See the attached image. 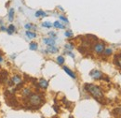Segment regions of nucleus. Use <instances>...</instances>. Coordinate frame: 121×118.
<instances>
[{"mask_svg":"<svg viewBox=\"0 0 121 118\" xmlns=\"http://www.w3.org/2000/svg\"><path fill=\"white\" fill-rule=\"evenodd\" d=\"M85 90L87 92H89L95 99H97L99 101H101L102 99H104L103 90L100 88L99 86H97L95 84H87L85 85Z\"/></svg>","mask_w":121,"mask_h":118,"instance_id":"obj_1","label":"nucleus"},{"mask_svg":"<svg viewBox=\"0 0 121 118\" xmlns=\"http://www.w3.org/2000/svg\"><path fill=\"white\" fill-rule=\"evenodd\" d=\"M28 100L31 105L33 106H38L42 103V97L39 94H31L28 97Z\"/></svg>","mask_w":121,"mask_h":118,"instance_id":"obj_2","label":"nucleus"},{"mask_svg":"<svg viewBox=\"0 0 121 118\" xmlns=\"http://www.w3.org/2000/svg\"><path fill=\"white\" fill-rule=\"evenodd\" d=\"M104 49H105V46H104V43H102V42H98V43H95V44L93 45V51L96 54H103L104 51Z\"/></svg>","mask_w":121,"mask_h":118,"instance_id":"obj_3","label":"nucleus"},{"mask_svg":"<svg viewBox=\"0 0 121 118\" xmlns=\"http://www.w3.org/2000/svg\"><path fill=\"white\" fill-rule=\"evenodd\" d=\"M90 76L94 80H100V79H102L104 77L103 73L98 69H92L90 72Z\"/></svg>","mask_w":121,"mask_h":118,"instance_id":"obj_4","label":"nucleus"},{"mask_svg":"<svg viewBox=\"0 0 121 118\" xmlns=\"http://www.w3.org/2000/svg\"><path fill=\"white\" fill-rule=\"evenodd\" d=\"M11 82L13 84L15 85H19L22 84V78L19 76V75H14L12 78H11Z\"/></svg>","mask_w":121,"mask_h":118,"instance_id":"obj_5","label":"nucleus"},{"mask_svg":"<svg viewBox=\"0 0 121 118\" xmlns=\"http://www.w3.org/2000/svg\"><path fill=\"white\" fill-rule=\"evenodd\" d=\"M43 41L48 46H54L55 45V39L53 38H45L43 39Z\"/></svg>","mask_w":121,"mask_h":118,"instance_id":"obj_6","label":"nucleus"},{"mask_svg":"<svg viewBox=\"0 0 121 118\" xmlns=\"http://www.w3.org/2000/svg\"><path fill=\"white\" fill-rule=\"evenodd\" d=\"M58 51H59V49L55 46H48V49H47V52L49 54H56Z\"/></svg>","mask_w":121,"mask_h":118,"instance_id":"obj_7","label":"nucleus"},{"mask_svg":"<svg viewBox=\"0 0 121 118\" xmlns=\"http://www.w3.org/2000/svg\"><path fill=\"white\" fill-rule=\"evenodd\" d=\"M63 70H64V71H65L66 73L68 74V75H69V76H70L71 78H73V79H76V74L74 73V72H73V71H72L71 69H68L67 67H63Z\"/></svg>","mask_w":121,"mask_h":118,"instance_id":"obj_8","label":"nucleus"},{"mask_svg":"<svg viewBox=\"0 0 121 118\" xmlns=\"http://www.w3.org/2000/svg\"><path fill=\"white\" fill-rule=\"evenodd\" d=\"M38 85H39L41 88L46 89L48 87V81H46L44 79H41V80L39 81V83H38Z\"/></svg>","mask_w":121,"mask_h":118,"instance_id":"obj_9","label":"nucleus"},{"mask_svg":"<svg viewBox=\"0 0 121 118\" xmlns=\"http://www.w3.org/2000/svg\"><path fill=\"white\" fill-rule=\"evenodd\" d=\"M14 20V9H10L9 11V22H12Z\"/></svg>","mask_w":121,"mask_h":118,"instance_id":"obj_10","label":"nucleus"},{"mask_svg":"<svg viewBox=\"0 0 121 118\" xmlns=\"http://www.w3.org/2000/svg\"><path fill=\"white\" fill-rule=\"evenodd\" d=\"M22 96H24V97H29L32 93H31V90L29 88H24L22 91Z\"/></svg>","mask_w":121,"mask_h":118,"instance_id":"obj_11","label":"nucleus"},{"mask_svg":"<svg viewBox=\"0 0 121 118\" xmlns=\"http://www.w3.org/2000/svg\"><path fill=\"white\" fill-rule=\"evenodd\" d=\"M53 26H54V27H56V28H60V29H63V28H65V26H64L63 25H61L59 21H56V22L53 24Z\"/></svg>","mask_w":121,"mask_h":118,"instance_id":"obj_12","label":"nucleus"},{"mask_svg":"<svg viewBox=\"0 0 121 118\" xmlns=\"http://www.w3.org/2000/svg\"><path fill=\"white\" fill-rule=\"evenodd\" d=\"M47 16V13L44 12L43 10H37L36 12H35V17H37V18H39V17H46Z\"/></svg>","mask_w":121,"mask_h":118,"instance_id":"obj_13","label":"nucleus"},{"mask_svg":"<svg viewBox=\"0 0 121 118\" xmlns=\"http://www.w3.org/2000/svg\"><path fill=\"white\" fill-rule=\"evenodd\" d=\"M37 48H38V45H37L36 42H31L30 43L29 49H30L31 51H36V50H37Z\"/></svg>","mask_w":121,"mask_h":118,"instance_id":"obj_14","label":"nucleus"},{"mask_svg":"<svg viewBox=\"0 0 121 118\" xmlns=\"http://www.w3.org/2000/svg\"><path fill=\"white\" fill-rule=\"evenodd\" d=\"M25 35L29 38V39H35L36 37V34L34 33V32H31V31H26L25 32Z\"/></svg>","mask_w":121,"mask_h":118,"instance_id":"obj_15","label":"nucleus"},{"mask_svg":"<svg viewBox=\"0 0 121 118\" xmlns=\"http://www.w3.org/2000/svg\"><path fill=\"white\" fill-rule=\"evenodd\" d=\"M6 31H8V33L10 35V34H13L14 32H15V26L13 25H10L8 28H7V30Z\"/></svg>","mask_w":121,"mask_h":118,"instance_id":"obj_16","label":"nucleus"},{"mask_svg":"<svg viewBox=\"0 0 121 118\" xmlns=\"http://www.w3.org/2000/svg\"><path fill=\"white\" fill-rule=\"evenodd\" d=\"M115 61H116L117 65V66L121 69V54L120 55H117V56H116V58H115Z\"/></svg>","mask_w":121,"mask_h":118,"instance_id":"obj_17","label":"nucleus"},{"mask_svg":"<svg viewBox=\"0 0 121 118\" xmlns=\"http://www.w3.org/2000/svg\"><path fill=\"white\" fill-rule=\"evenodd\" d=\"M57 62H58V64L62 65V64L64 63V57H63V56H61V55L58 56V57H57Z\"/></svg>","mask_w":121,"mask_h":118,"instance_id":"obj_18","label":"nucleus"},{"mask_svg":"<svg viewBox=\"0 0 121 118\" xmlns=\"http://www.w3.org/2000/svg\"><path fill=\"white\" fill-rule=\"evenodd\" d=\"M42 26L47 27V28H50V27L52 26V25H51V23H49V22H44V23L42 24Z\"/></svg>","mask_w":121,"mask_h":118,"instance_id":"obj_19","label":"nucleus"},{"mask_svg":"<svg viewBox=\"0 0 121 118\" xmlns=\"http://www.w3.org/2000/svg\"><path fill=\"white\" fill-rule=\"evenodd\" d=\"M64 35H65V37H67V38H71V37L73 36V32L70 31V30H68V31H66V32L64 33Z\"/></svg>","mask_w":121,"mask_h":118,"instance_id":"obj_20","label":"nucleus"},{"mask_svg":"<svg viewBox=\"0 0 121 118\" xmlns=\"http://www.w3.org/2000/svg\"><path fill=\"white\" fill-rule=\"evenodd\" d=\"M104 54L105 55H110V54H112V50H111V49H104Z\"/></svg>","mask_w":121,"mask_h":118,"instance_id":"obj_21","label":"nucleus"},{"mask_svg":"<svg viewBox=\"0 0 121 118\" xmlns=\"http://www.w3.org/2000/svg\"><path fill=\"white\" fill-rule=\"evenodd\" d=\"M60 20H61V21H63V22H64V23H66V24H68V23H69L68 19H67L66 17L62 16V15H60Z\"/></svg>","mask_w":121,"mask_h":118,"instance_id":"obj_22","label":"nucleus"},{"mask_svg":"<svg viewBox=\"0 0 121 118\" xmlns=\"http://www.w3.org/2000/svg\"><path fill=\"white\" fill-rule=\"evenodd\" d=\"M24 27H25V29H31V28H35V26H33L31 24H26L25 25H24Z\"/></svg>","mask_w":121,"mask_h":118,"instance_id":"obj_23","label":"nucleus"},{"mask_svg":"<svg viewBox=\"0 0 121 118\" xmlns=\"http://www.w3.org/2000/svg\"><path fill=\"white\" fill-rule=\"evenodd\" d=\"M65 49H67V50H69V51H72V50L74 49V46L72 44H66L65 45Z\"/></svg>","mask_w":121,"mask_h":118,"instance_id":"obj_24","label":"nucleus"},{"mask_svg":"<svg viewBox=\"0 0 121 118\" xmlns=\"http://www.w3.org/2000/svg\"><path fill=\"white\" fill-rule=\"evenodd\" d=\"M66 54H67L68 55H70L72 58H75V54H73L71 53V51H69V52H66Z\"/></svg>","mask_w":121,"mask_h":118,"instance_id":"obj_25","label":"nucleus"},{"mask_svg":"<svg viewBox=\"0 0 121 118\" xmlns=\"http://www.w3.org/2000/svg\"><path fill=\"white\" fill-rule=\"evenodd\" d=\"M0 30H1V31H6L7 28H6L5 26H3V25H0Z\"/></svg>","mask_w":121,"mask_h":118,"instance_id":"obj_26","label":"nucleus"},{"mask_svg":"<svg viewBox=\"0 0 121 118\" xmlns=\"http://www.w3.org/2000/svg\"><path fill=\"white\" fill-rule=\"evenodd\" d=\"M49 35H50V36H53V37H55V36H56V35H55V33H53V32H50V33H49Z\"/></svg>","mask_w":121,"mask_h":118,"instance_id":"obj_27","label":"nucleus"},{"mask_svg":"<svg viewBox=\"0 0 121 118\" xmlns=\"http://www.w3.org/2000/svg\"><path fill=\"white\" fill-rule=\"evenodd\" d=\"M2 62H3V57L0 55V63H2Z\"/></svg>","mask_w":121,"mask_h":118,"instance_id":"obj_28","label":"nucleus"}]
</instances>
